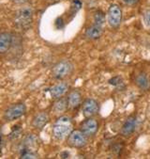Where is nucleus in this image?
I'll use <instances>...</instances> for the list:
<instances>
[{
	"instance_id": "obj_6",
	"label": "nucleus",
	"mask_w": 150,
	"mask_h": 159,
	"mask_svg": "<svg viewBox=\"0 0 150 159\" xmlns=\"http://www.w3.org/2000/svg\"><path fill=\"white\" fill-rule=\"evenodd\" d=\"M25 111H26L25 105L23 103H18V104H15V105L10 107L6 110L4 117L7 120H14L19 119L23 115H24Z\"/></svg>"
},
{
	"instance_id": "obj_14",
	"label": "nucleus",
	"mask_w": 150,
	"mask_h": 159,
	"mask_svg": "<svg viewBox=\"0 0 150 159\" xmlns=\"http://www.w3.org/2000/svg\"><path fill=\"white\" fill-rule=\"evenodd\" d=\"M49 121V115L46 112H41L37 114L32 121L33 127L37 129H42Z\"/></svg>"
},
{
	"instance_id": "obj_19",
	"label": "nucleus",
	"mask_w": 150,
	"mask_h": 159,
	"mask_svg": "<svg viewBox=\"0 0 150 159\" xmlns=\"http://www.w3.org/2000/svg\"><path fill=\"white\" fill-rule=\"evenodd\" d=\"M109 83L111 85H114L115 87H118V86H122L123 85V79L120 77V76H115V77H113L109 80Z\"/></svg>"
},
{
	"instance_id": "obj_7",
	"label": "nucleus",
	"mask_w": 150,
	"mask_h": 159,
	"mask_svg": "<svg viewBox=\"0 0 150 159\" xmlns=\"http://www.w3.org/2000/svg\"><path fill=\"white\" fill-rule=\"evenodd\" d=\"M99 129L98 121L92 117L87 118L81 124V130L86 137H93L97 134Z\"/></svg>"
},
{
	"instance_id": "obj_8",
	"label": "nucleus",
	"mask_w": 150,
	"mask_h": 159,
	"mask_svg": "<svg viewBox=\"0 0 150 159\" xmlns=\"http://www.w3.org/2000/svg\"><path fill=\"white\" fill-rule=\"evenodd\" d=\"M99 104L94 99H86L83 104V114L85 118L96 116L99 113Z\"/></svg>"
},
{
	"instance_id": "obj_16",
	"label": "nucleus",
	"mask_w": 150,
	"mask_h": 159,
	"mask_svg": "<svg viewBox=\"0 0 150 159\" xmlns=\"http://www.w3.org/2000/svg\"><path fill=\"white\" fill-rule=\"evenodd\" d=\"M69 107L68 106V99L66 98H59L54 105V110L56 113H62L66 111V109Z\"/></svg>"
},
{
	"instance_id": "obj_15",
	"label": "nucleus",
	"mask_w": 150,
	"mask_h": 159,
	"mask_svg": "<svg viewBox=\"0 0 150 159\" xmlns=\"http://www.w3.org/2000/svg\"><path fill=\"white\" fill-rule=\"evenodd\" d=\"M135 83H136V85L140 89H142L144 90L148 89H149V86H150L149 79H148L147 75L144 73H140L139 75H136V77H135Z\"/></svg>"
},
{
	"instance_id": "obj_13",
	"label": "nucleus",
	"mask_w": 150,
	"mask_h": 159,
	"mask_svg": "<svg viewBox=\"0 0 150 159\" xmlns=\"http://www.w3.org/2000/svg\"><path fill=\"white\" fill-rule=\"evenodd\" d=\"M82 103V95L78 90H72L68 97V106L71 109L77 108Z\"/></svg>"
},
{
	"instance_id": "obj_10",
	"label": "nucleus",
	"mask_w": 150,
	"mask_h": 159,
	"mask_svg": "<svg viewBox=\"0 0 150 159\" xmlns=\"http://www.w3.org/2000/svg\"><path fill=\"white\" fill-rule=\"evenodd\" d=\"M103 33V26L94 24L93 25L87 27L85 30V37L90 40H97L101 37Z\"/></svg>"
},
{
	"instance_id": "obj_9",
	"label": "nucleus",
	"mask_w": 150,
	"mask_h": 159,
	"mask_svg": "<svg viewBox=\"0 0 150 159\" xmlns=\"http://www.w3.org/2000/svg\"><path fill=\"white\" fill-rule=\"evenodd\" d=\"M135 129H136V117L131 116L127 119V120L123 124L120 133L124 137H130L133 134Z\"/></svg>"
},
{
	"instance_id": "obj_1",
	"label": "nucleus",
	"mask_w": 150,
	"mask_h": 159,
	"mask_svg": "<svg viewBox=\"0 0 150 159\" xmlns=\"http://www.w3.org/2000/svg\"><path fill=\"white\" fill-rule=\"evenodd\" d=\"M72 120L71 118L67 116L60 117L55 123L54 124L53 127V134L55 139L61 140L64 139L65 138L69 137V135L72 131Z\"/></svg>"
},
{
	"instance_id": "obj_23",
	"label": "nucleus",
	"mask_w": 150,
	"mask_h": 159,
	"mask_svg": "<svg viewBox=\"0 0 150 159\" xmlns=\"http://www.w3.org/2000/svg\"><path fill=\"white\" fill-rule=\"evenodd\" d=\"M11 1H13L17 4H23V3H25L27 0H11Z\"/></svg>"
},
{
	"instance_id": "obj_22",
	"label": "nucleus",
	"mask_w": 150,
	"mask_h": 159,
	"mask_svg": "<svg viewBox=\"0 0 150 159\" xmlns=\"http://www.w3.org/2000/svg\"><path fill=\"white\" fill-rule=\"evenodd\" d=\"M122 1L127 5H134L139 1V0H122Z\"/></svg>"
},
{
	"instance_id": "obj_11",
	"label": "nucleus",
	"mask_w": 150,
	"mask_h": 159,
	"mask_svg": "<svg viewBox=\"0 0 150 159\" xmlns=\"http://www.w3.org/2000/svg\"><path fill=\"white\" fill-rule=\"evenodd\" d=\"M68 89H69V86L66 83L61 82L59 84L54 85L53 88H51L50 93H51L53 98L59 99V98H61L62 96H64V95L66 94V92L68 91Z\"/></svg>"
},
{
	"instance_id": "obj_21",
	"label": "nucleus",
	"mask_w": 150,
	"mask_h": 159,
	"mask_svg": "<svg viewBox=\"0 0 150 159\" xmlns=\"http://www.w3.org/2000/svg\"><path fill=\"white\" fill-rule=\"evenodd\" d=\"M55 26H56L58 29H61V28L64 26L62 18H57V19H56V21H55Z\"/></svg>"
},
{
	"instance_id": "obj_2",
	"label": "nucleus",
	"mask_w": 150,
	"mask_h": 159,
	"mask_svg": "<svg viewBox=\"0 0 150 159\" xmlns=\"http://www.w3.org/2000/svg\"><path fill=\"white\" fill-rule=\"evenodd\" d=\"M73 72V65L69 60H62L53 67L52 74L56 79H64L71 75Z\"/></svg>"
},
{
	"instance_id": "obj_3",
	"label": "nucleus",
	"mask_w": 150,
	"mask_h": 159,
	"mask_svg": "<svg viewBox=\"0 0 150 159\" xmlns=\"http://www.w3.org/2000/svg\"><path fill=\"white\" fill-rule=\"evenodd\" d=\"M33 11L31 8H24L20 10L15 16V24L18 27L26 29L32 24Z\"/></svg>"
},
{
	"instance_id": "obj_17",
	"label": "nucleus",
	"mask_w": 150,
	"mask_h": 159,
	"mask_svg": "<svg viewBox=\"0 0 150 159\" xmlns=\"http://www.w3.org/2000/svg\"><path fill=\"white\" fill-rule=\"evenodd\" d=\"M94 21H95L96 25L103 26V25L105 23V15H104V13L101 11H96L95 14H94Z\"/></svg>"
},
{
	"instance_id": "obj_20",
	"label": "nucleus",
	"mask_w": 150,
	"mask_h": 159,
	"mask_svg": "<svg viewBox=\"0 0 150 159\" xmlns=\"http://www.w3.org/2000/svg\"><path fill=\"white\" fill-rule=\"evenodd\" d=\"M144 23L145 25L150 27V10L146 11L144 13Z\"/></svg>"
},
{
	"instance_id": "obj_4",
	"label": "nucleus",
	"mask_w": 150,
	"mask_h": 159,
	"mask_svg": "<svg viewBox=\"0 0 150 159\" xmlns=\"http://www.w3.org/2000/svg\"><path fill=\"white\" fill-rule=\"evenodd\" d=\"M107 21L111 27L117 28L122 22V10L118 5L113 4L110 6L107 12Z\"/></svg>"
},
{
	"instance_id": "obj_24",
	"label": "nucleus",
	"mask_w": 150,
	"mask_h": 159,
	"mask_svg": "<svg viewBox=\"0 0 150 159\" xmlns=\"http://www.w3.org/2000/svg\"><path fill=\"white\" fill-rule=\"evenodd\" d=\"M61 156H62V158H68L69 157V153L68 152H63L61 154Z\"/></svg>"
},
{
	"instance_id": "obj_18",
	"label": "nucleus",
	"mask_w": 150,
	"mask_h": 159,
	"mask_svg": "<svg viewBox=\"0 0 150 159\" xmlns=\"http://www.w3.org/2000/svg\"><path fill=\"white\" fill-rule=\"evenodd\" d=\"M39 155L35 152L24 151L21 153V158L23 159H30V158H38Z\"/></svg>"
},
{
	"instance_id": "obj_12",
	"label": "nucleus",
	"mask_w": 150,
	"mask_h": 159,
	"mask_svg": "<svg viewBox=\"0 0 150 159\" xmlns=\"http://www.w3.org/2000/svg\"><path fill=\"white\" fill-rule=\"evenodd\" d=\"M12 35L11 33H0V54L6 53L11 46Z\"/></svg>"
},
{
	"instance_id": "obj_5",
	"label": "nucleus",
	"mask_w": 150,
	"mask_h": 159,
	"mask_svg": "<svg viewBox=\"0 0 150 159\" xmlns=\"http://www.w3.org/2000/svg\"><path fill=\"white\" fill-rule=\"evenodd\" d=\"M87 138L82 130H72L68 137V144L73 148L84 147L87 143Z\"/></svg>"
}]
</instances>
